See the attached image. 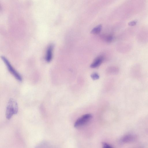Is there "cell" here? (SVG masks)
I'll use <instances>...</instances> for the list:
<instances>
[{"label": "cell", "instance_id": "9c48e42d", "mask_svg": "<svg viewBox=\"0 0 148 148\" xmlns=\"http://www.w3.org/2000/svg\"><path fill=\"white\" fill-rule=\"evenodd\" d=\"M103 147L104 148H111L112 147L111 145L106 143H102Z\"/></svg>", "mask_w": 148, "mask_h": 148}, {"label": "cell", "instance_id": "7a4b0ae2", "mask_svg": "<svg viewBox=\"0 0 148 148\" xmlns=\"http://www.w3.org/2000/svg\"><path fill=\"white\" fill-rule=\"evenodd\" d=\"M1 58L10 72L17 80L19 81H22V78L21 76L12 66L7 59L3 56H1Z\"/></svg>", "mask_w": 148, "mask_h": 148}, {"label": "cell", "instance_id": "5b68a950", "mask_svg": "<svg viewBox=\"0 0 148 148\" xmlns=\"http://www.w3.org/2000/svg\"><path fill=\"white\" fill-rule=\"evenodd\" d=\"M103 57L102 56L97 57L95 59L93 62L90 65V66L92 68H97L99 66L103 60Z\"/></svg>", "mask_w": 148, "mask_h": 148}, {"label": "cell", "instance_id": "8992f818", "mask_svg": "<svg viewBox=\"0 0 148 148\" xmlns=\"http://www.w3.org/2000/svg\"><path fill=\"white\" fill-rule=\"evenodd\" d=\"M135 138V136L132 135H127L123 137L120 141L122 143H126L134 140Z\"/></svg>", "mask_w": 148, "mask_h": 148}, {"label": "cell", "instance_id": "8fae6325", "mask_svg": "<svg viewBox=\"0 0 148 148\" xmlns=\"http://www.w3.org/2000/svg\"><path fill=\"white\" fill-rule=\"evenodd\" d=\"M136 24V22L135 21H133L129 23V25H134Z\"/></svg>", "mask_w": 148, "mask_h": 148}, {"label": "cell", "instance_id": "6da1fadb", "mask_svg": "<svg viewBox=\"0 0 148 148\" xmlns=\"http://www.w3.org/2000/svg\"><path fill=\"white\" fill-rule=\"evenodd\" d=\"M18 106L17 102L14 99L10 98L8 103L5 112V116L8 119H10L14 114L18 112Z\"/></svg>", "mask_w": 148, "mask_h": 148}, {"label": "cell", "instance_id": "52a82bcc", "mask_svg": "<svg viewBox=\"0 0 148 148\" xmlns=\"http://www.w3.org/2000/svg\"><path fill=\"white\" fill-rule=\"evenodd\" d=\"M102 26L100 24L93 28L91 31V33L94 34H99L101 30Z\"/></svg>", "mask_w": 148, "mask_h": 148}, {"label": "cell", "instance_id": "ba28073f", "mask_svg": "<svg viewBox=\"0 0 148 148\" xmlns=\"http://www.w3.org/2000/svg\"><path fill=\"white\" fill-rule=\"evenodd\" d=\"M91 78L94 80H97L99 78V76L98 74L96 73H94L91 75Z\"/></svg>", "mask_w": 148, "mask_h": 148}, {"label": "cell", "instance_id": "30bf717a", "mask_svg": "<svg viewBox=\"0 0 148 148\" xmlns=\"http://www.w3.org/2000/svg\"><path fill=\"white\" fill-rule=\"evenodd\" d=\"M106 39L107 42H110L112 40L113 37L112 36L109 35L106 37Z\"/></svg>", "mask_w": 148, "mask_h": 148}, {"label": "cell", "instance_id": "277c9868", "mask_svg": "<svg viewBox=\"0 0 148 148\" xmlns=\"http://www.w3.org/2000/svg\"><path fill=\"white\" fill-rule=\"evenodd\" d=\"M53 47V45L51 44L47 47L45 57V60L47 62H50L52 59Z\"/></svg>", "mask_w": 148, "mask_h": 148}, {"label": "cell", "instance_id": "3957f363", "mask_svg": "<svg viewBox=\"0 0 148 148\" xmlns=\"http://www.w3.org/2000/svg\"><path fill=\"white\" fill-rule=\"evenodd\" d=\"M92 115L90 114H84L78 118L75 122L74 126L75 127H81L88 122L92 118Z\"/></svg>", "mask_w": 148, "mask_h": 148}]
</instances>
